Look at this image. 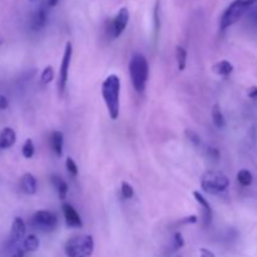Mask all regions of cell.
Instances as JSON below:
<instances>
[{
  "label": "cell",
  "instance_id": "6da1fadb",
  "mask_svg": "<svg viewBox=\"0 0 257 257\" xmlns=\"http://www.w3.org/2000/svg\"><path fill=\"white\" fill-rule=\"evenodd\" d=\"M102 97L108 109L109 117L116 121L120 116L121 79L117 74H109L102 83Z\"/></svg>",
  "mask_w": 257,
  "mask_h": 257
},
{
  "label": "cell",
  "instance_id": "7a4b0ae2",
  "mask_svg": "<svg viewBox=\"0 0 257 257\" xmlns=\"http://www.w3.org/2000/svg\"><path fill=\"white\" fill-rule=\"evenodd\" d=\"M128 70H129L130 80H132V84L133 87H134V89L137 90V92H143L144 88H146L149 74V65L146 57H144L143 54L139 53L134 54V56L130 58Z\"/></svg>",
  "mask_w": 257,
  "mask_h": 257
},
{
  "label": "cell",
  "instance_id": "3957f363",
  "mask_svg": "<svg viewBox=\"0 0 257 257\" xmlns=\"http://www.w3.org/2000/svg\"><path fill=\"white\" fill-rule=\"evenodd\" d=\"M66 257H92L94 251V240L92 235H77L65 242Z\"/></svg>",
  "mask_w": 257,
  "mask_h": 257
},
{
  "label": "cell",
  "instance_id": "277c9868",
  "mask_svg": "<svg viewBox=\"0 0 257 257\" xmlns=\"http://www.w3.org/2000/svg\"><path fill=\"white\" fill-rule=\"evenodd\" d=\"M257 4V0H233L223 11L220 20L221 30H226L242 18L250 8Z\"/></svg>",
  "mask_w": 257,
  "mask_h": 257
},
{
  "label": "cell",
  "instance_id": "5b68a950",
  "mask_svg": "<svg viewBox=\"0 0 257 257\" xmlns=\"http://www.w3.org/2000/svg\"><path fill=\"white\" fill-rule=\"evenodd\" d=\"M230 186V180L218 171H207L201 178V187L206 193L218 194L225 192Z\"/></svg>",
  "mask_w": 257,
  "mask_h": 257
},
{
  "label": "cell",
  "instance_id": "8992f818",
  "mask_svg": "<svg viewBox=\"0 0 257 257\" xmlns=\"http://www.w3.org/2000/svg\"><path fill=\"white\" fill-rule=\"evenodd\" d=\"M32 221L35 227L45 231V232L56 230L57 226H58V217H57L56 213L51 212V211H45V209L35 212L33 215Z\"/></svg>",
  "mask_w": 257,
  "mask_h": 257
},
{
  "label": "cell",
  "instance_id": "52a82bcc",
  "mask_svg": "<svg viewBox=\"0 0 257 257\" xmlns=\"http://www.w3.org/2000/svg\"><path fill=\"white\" fill-rule=\"evenodd\" d=\"M72 54H73L72 43L68 42L65 44L63 59H62V63H61V69H59L58 89H59V94H61V96H63L64 90H65V88H66V83H68L69 66H70V61H72Z\"/></svg>",
  "mask_w": 257,
  "mask_h": 257
},
{
  "label": "cell",
  "instance_id": "ba28073f",
  "mask_svg": "<svg viewBox=\"0 0 257 257\" xmlns=\"http://www.w3.org/2000/svg\"><path fill=\"white\" fill-rule=\"evenodd\" d=\"M128 21H129V11H128V9H120L116 18L112 21V34H113V38H118L122 35V33L127 28Z\"/></svg>",
  "mask_w": 257,
  "mask_h": 257
},
{
  "label": "cell",
  "instance_id": "9c48e42d",
  "mask_svg": "<svg viewBox=\"0 0 257 257\" xmlns=\"http://www.w3.org/2000/svg\"><path fill=\"white\" fill-rule=\"evenodd\" d=\"M62 209H63V215L65 218V222L69 227L73 228H82L83 222L80 218L79 213L77 212V209L68 202H63L62 204Z\"/></svg>",
  "mask_w": 257,
  "mask_h": 257
},
{
  "label": "cell",
  "instance_id": "30bf717a",
  "mask_svg": "<svg viewBox=\"0 0 257 257\" xmlns=\"http://www.w3.org/2000/svg\"><path fill=\"white\" fill-rule=\"evenodd\" d=\"M25 232H27V226L21 217H15L11 223V232L10 240L11 242H19L20 240L24 239Z\"/></svg>",
  "mask_w": 257,
  "mask_h": 257
},
{
  "label": "cell",
  "instance_id": "8fae6325",
  "mask_svg": "<svg viewBox=\"0 0 257 257\" xmlns=\"http://www.w3.org/2000/svg\"><path fill=\"white\" fill-rule=\"evenodd\" d=\"M193 197H194V199H196V201L201 204L202 211H203V212H202V217H203V225H204V227H207V226L211 223V221H212V208H211V204H209V202L207 201V199L204 198V197L202 196L198 191L193 192Z\"/></svg>",
  "mask_w": 257,
  "mask_h": 257
},
{
  "label": "cell",
  "instance_id": "7c38bea8",
  "mask_svg": "<svg viewBox=\"0 0 257 257\" xmlns=\"http://www.w3.org/2000/svg\"><path fill=\"white\" fill-rule=\"evenodd\" d=\"M16 142V133L13 128L5 127L0 132V149L10 148Z\"/></svg>",
  "mask_w": 257,
  "mask_h": 257
},
{
  "label": "cell",
  "instance_id": "4fadbf2b",
  "mask_svg": "<svg viewBox=\"0 0 257 257\" xmlns=\"http://www.w3.org/2000/svg\"><path fill=\"white\" fill-rule=\"evenodd\" d=\"M21 191L27 194H34L37 192V178L32 173H25L20 180Z\"/></svg>",
  "mask_w": 257,
  "mask_h": 257
},
{
  "label": "cell",
  "instance_id": "5bb4252c",
  "mask_svg": "<svg viewBox=\"0 0 257 257\" xmlns=\"http://www.w3.org/2000/svg\"><path fill=\"white\" fill-rule=\"evenodd\" d=\"M51 182L53 185V187L56 189L57 193H58L59 198L62 201L66 198V194H68V185H66L65 181L58 175H52L51 176Z\"/></svg>",
  "mask_w": 257,
  "mask_h": 257
},
{
  "label": "cell",
  "instance_id": "9a60e30c",
  "mask_svg": "<svg viewBox=\"0 0 257 257\" xmlns=\"http://www.w3.org/2000/svg\"><path fill=\"white\" fill-rule=\"evenodd\" d=\"M63 144H64L63 133L59 132V130H54L51 135V146L57 156L61 157L62 154H63Z\"/></svg>",
  "mask_w": 257,
  "mask_h": 257
},
{
  "label": "cell",
  "instance_id": "2e32d148",
  "mask_svg": "<svg viewBox=\"0 0 257 257\" xmlns=\"http://www.w3.org/2000/svg\"><path fill=\"white\" fill-rule=\"evenodd\" d=\"M47 24V11L43 8L38 9L35 14L33 15L32 19V29L33 30H40L44 25Z\"/></svg>",
  "mask_w": 257,
  "mask_h": 257
},
{
  "label": "cell",
  "instance_id": "e0dca14e",
  "mask_svg": "<svg viewBox=\"0 0 257 257\" xmlns=\"http://www.w3.org/2000/svg\"><path fill=\"white\" fill-rule=\"evenodd\" d=\"M213 72L221 77H228L233 72V65L228 61H221L212 66Z\"/></svg>",
  "mask_w": 257,
  "mask_h": 257
},
{
  "label": "cell",
  "instance_id": "ac0fdd59",
  "mask_svg": "<svg viewBox=\"0 0 257 257\" xmlns=\"http://www.w3.org/2000/svg\"><path fill=\"white\" fill-rule=\"evenodd\" d=\"M211 116H212V121L215 123L216 127L218 129H222L223 127L226 126V121H225V116H223L222 111H221V107L218 104H215L212 107V111H211Z\"/></svg>",
  "mask_w": 257,
  "mask_h": 257
},
{
  "label": "cell",
  "instance_id": "d6986e66",
  "mask_svg": "<svg viewBox=\"0 0 257 257\" xmlns=\"http://www.w3.org/2000/svg\"><path fill=\"white\" fill-rule=\"evenodd\" d=\"M40 246V241L38 239V236L35 235H29L24 239V242H23V250L25 252H35Z\"/></svg>",
  "mask_w": 257,
  "mask_h": 257
},
{
  "label": "cell",
  "instance_id": "ffe728a7",
  "mask_svg": "<svg viewBox=\"0 0 257 257\" xmlns=\"http://www.w3.org/2000/svg\"><path fill=\"white\" fill-rule=\"evenodd\" d=\"M176 61H177L178 70H185L187 64V52L182 47H176Z\"/></svg>",
  "mask_w": 257,
  "mask_h": 257
},
{
  "label": "cell",
  "instance_id": "44dd1931",
  "mask_svg": "<svg viewBox=\"0 0 257 257\" xmlns=\"http://www.w3.org/2000/svg\"><path fill=\"white\" fill-rule=\"evenodd\" d=\"M237 181H239V183L241 186L247 187V186H250L252 183L254 177H252V173L249 170H241L237 173Z\"/></svg>",
  "mask_w": 257,
  "mask_h": 257
},
{
  "label": "cell",
  "instance_id": "7402d4cb",
  "mask_svg": "<svg viewBox=\"0 0 257 257\" xmlns=\"http://www.w3.org/2000/svg\"><path fill=\"white\" fill-rule=\"evenodd\" d=\"M34 152H35L34 143H33V141L30 139V138H28L27 141H25V143L23 144V147H21V153H23V156H24L25 158L30 159L33 156H34Z\"/></svg>",
  "mask_w": 257,
  "mask_h": 257
},
{
  "label": "cell",
  "instance_id": "603a6c76",
  "mask_svg": "<svg viewBox=\"0 0 257 257\" xmlns=\"http://www.w3.org/2000/svg\"><path fill=\"white\" fill-rule=\"evenodd\" d=\"M40 79H42L43 84H49V83H51L52 80L54 79L53 66H52V65L45 66L44 70H43V73H42V77H40Z\"/></svg>",
  "mask_w": 257,
  "mask_h": 257
},
{
  "label": "cell",
  "instance_id": "cb8c5ba5",
  "mask_svg": "<svg viewBox=\"0 0 257 257\" xmlns=\"http://www.w3.org/2000/svg\"><path fill=\"white\" fill-rule=\"evenodd\" d=\"M153 20H154V35H156V38H157V37H158L159 28H161V16H159V0H157L156 5H154Z\"/></svg>",
  "mask_w": 257,
  "mask_h": 257
},
{
  "label": "cell",
  "instance_id": "d4e9b609",
  "mask_svg": "<svg viewBox=\"0 0 257 257\" xmlns=\"http://www.w3.org/2000/svg\"><path fill=\"white\" fill-rule=\"evenodd\" d=\"M121 193H122L123 198L129 199L134 196V190L128 182H122V185H121Z\"/></svg>",
  "mask_w": 257,
  "mask_h": 257
},
{
  "label": "cell",
  "instance_id": "484cf974",
  "mask_svg": "<svg viewBox=\"0 0 257 257\" xmlns=\"http://www.w3.org/2000/svg\"><path fill=\"white\" fill-rule=\"evenodd\" d=\"M65 167L68 170V172L73 176V177H77L78 173H79V170H78V166L77 163L74 162V159L68 157L65 161Z\"/></svg>",
  "mask_w": 257,
  "mask_h": 257
},
{
  "label": "cell",
  "instance_id": "4316f807",
  "mask_svg": "<svg viewBox=\"0 0 257 257\" xmlns=\"http://www.w3.org/2000/svg\"><path fill=\"white\" fill-rule=\"evenodd\" d=\"M186 137L189 138V141L191 142L193 146L198 147L199 144H201V137H199L198 134H197L194 130L192 129H186Z\"/></svg>",
  "mask_w": 257,
  "mask_h": 257
},
{
  "label": "cell",
  "instance_id": "83f0119b",
  "mask_svg": "<svg viewBox=\"0 0 257 257\" xmlns=\"http://www.w3.org/2000/svg\"><path fill=\"white\" fill-rule=\"evenodd\" d=\"M183 246H185V240H183L182 233L176 232L173 235V251H177V250L182 249Z\"/></svg>",
  "mask_w": 257,
  "mask_h": 257
},
{
  "label": "cell",
  "instance_id": "f1b7e54d",
  "mask_svg": "<svg viewBox=\"0 0 257 257\" xmlns=\"http://www.w3.org/2000/svg\"><path fill=\"white\" fill-rule=\"evenodd\" d=\"M197 216L196 215H191V216H187V217L182 218L180 221V225H186V223H196L197 222Z\"/></svg>",
  "mask_w": 257,
  "mask_h": 257
},
{
  "label": "cell",
  "instance_id": "f546056e",
  "mask_svg": "<svg viewBox=\"0 0 257 257\" xmlns=\"http://www.w3.org/2000/svg\"><path fill=\"white\" fill-rule=\"evenodd\" d=\"M199 257H216V255L213 254L211 250L202 247V249L199 250Z\"/></svg>",
  "mask_w": 257,
  "mask_h": 257
},
{
  "label": "cell",
  "instance_id": "4dcf8cb0",
  "mask_svg": "<svg viewBox=\"0 0 257 257\" xmlns=\"http://www.w3.org/2000/svg\"><path fill=\"white\" fill-rule=\"evenodd\" d=\"M208 154H209V157H212L213 159L220 158V151H218L217 148H213V147H209Z\"/></svg>",
  "mask_w": 257,
  "mask_h": 257
},
{
  "label": "cell",
  "instance_id": "1f68e13d",
  "mask_svg": "<svg viewBox=\"0 0 257 257\" xmlns=\"http://www.w3.org/2000/svg\"><path fill=\"white\" fill-rule=\"evenodd\" d=\"M8 107H9V101L6 99V97L0 96V109L4 111V109H6Z\"/></svg>",
  "mask_w": 257,
  "mask_h": 257
},
{
  "label": "cell",
  "instance_id": "d6a6232c",
  "mask_svg": "<svg viewBox=\"0 0 257 257\" xmlns=\"http://www.w3.org/2000/svg\"><path fill=\"white\" fill-rule=\"evenodd\" d=\"M247 94H249V97L251 99H257V87L250 88L249 92H247Z\"/></svg>",
  "mask_w": 257,
  "mask_h": 257
},
{
  "label": "cell",
  "instance_id": "836d02e7",
  "mask_svg": "<svg viewBox=\"0 0 257 257\" xmlns=\"http://www.w3.org/2000/svg\"><path fill=\"white\" fill-rule=\"evenodd\" d=\"M24 250H21V249H19V250H16V252L15 254L13 255V257H24Z\"/></svg>",
  "mask_w": 257,
  "mask_h": 257
},
{
  "label": "cell",
  "instance_id": "e575fe53",
  "mask_svg": "<svg viewBox=\"0 0 257 257\" xmlns=\"http://www.w3.org/2000/svg\"><path fill=\"white\" fill-rule=\"evenodd\" d=\"M251 19L257 24V6L251 11Z\"/></svg>",
  "mask_w": 257,
  "mask_h": 257
},
{
  "label": "cell",
  "instance_id": "d590c367",
  "mask_svg": "<svg viewBox=\"0 0 257 257\" xmlns=\"http://www.w3.org/2000/svg\"><path fill=\"white\" fill-rule=\"evenodd\" d=\"M59 0H48V4L49 6H56L57 4H58Z\"/></svg>",
  "mask_w": 257,
  "mask_h": 257
},
{
  "label": "cell",
  "instance_id": "8d00e7d4",
  "mask_svg": "<svg viewBox=\"0 0 257 257\" xmlns=\"http://www.w3.org/2000/svg\"><path fill=\"white\" fill-rule=\"evenodd\" d=\"M176 257H181V256H176Z\"/></svg>",
  "mask_w": 257,
  "mask_h": 257
},
{
  "label": "cell",
  "instance_id": "74e56055",
  "mask_svg": "<svg viewBox=\"0 0 257 257\" xmlns=\"http://www.w3.org/2000/svg\"><path fill=\"white\" fill-rule=\"evenodd\" d=\"M30 1H33V0H30Z\"/></svg>",
  "mask_w": 257,
  "mask_h": 257
}]
</instances>
